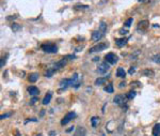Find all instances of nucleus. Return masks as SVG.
Instances as JSON below:
<instances>
[{
	"label": "nucleus",
	"instance_id": "35",
	"mask_svg": "<svg viewBox=\"0 0 160 136\" xmlns=\"http://www.w3.org/2000/svg\"><path fill=\"white\" fill-rule=\"evenodd\" d=\"M134 85V87H138V86H140V83L139 81H134V83H131V86Z\"/></svg>",
	"mask_w": 160,
	"mask_h": 136
},
{
	"label": "nucleus",
	"instance_id": "3",
	"mask_svg": "<svg viewBox=\"0 0 160 136\" xmlns=\"http://www.w3.org/2000/svg\"><path fill=\"white\" fill-rule=\"evenodd\" d=\"M149 27V22L147 20H141V22H139L138 26H137V30L139 31V32L143 33V32H146V30L148 29Z\"/></svg>",
	"mask_w": 160,
	"mask_h": 136
},
{
	"label": "nucleus",
	"instance_id": "21",
	"mask_svg": "<svg viewBox=\"0 0 160 136\" xmlns=\"http://www.w3.org/2000/svg\"><path fill=\"white\" fill-rule=\"evenodd\" d=\"M11 29L13 30V32H18V31L22 30V26L16 24V23H13V24L11 25Z\"/></svg>",
	"mask_w": 160,
	"mask_h": 136
},
{
	"label": "nucleus",
	"instance_id": "24",
	"mask_svg": "<svg viewBox=\"0 0 160 136\" xmlns=\"http://www.w3.org/2000/svg\"><path fill=\"white\" fill-rule=\"evenodd\" d=\"M134 97H136V91H134V90H131V91H129V92L127 93V95H126V98H127L128 100H132Z\"/></svg>",
	"mask_w": 160,
	"mask_h": 136
},
{
	"label": "nucleus",
	"instance_id": "22",
	"mask_svg": "<svg viewBox=\"0 0 160 136\" xmlns=\"http://www.w3.org/2000/svg\"><path fill=\"white\" fill-rule=\"evenodd\" d=\"M98 30L100 31V32L103 33V34L105 35V33H106V31H107V24L105 22H102L100 23V25H99V29Z\"/></svg>",
	"mask_w": 160,
	"mask_h": 136
},
{
	"label": "nucleus",
	"instance_id": "13",
	"mask_svg": "<svg viewBox=\"0 0 160 136\" xmlns=\"http://www.w3.org/2000/svg\"><path fill=\"white\" fill-rule=\"evenodd\" d=\"M28 92L30 95H32V97H34V95H37L40 93V90L39 88H37L35 86H30V87H28Z\"/></svg>",
	"mask_w": 160,
	"mask_h": 136
},
{
	"label": "nucleus",
	"instance_id": "6",
	"mask_svg": "<svg viewBox=\"0 0 160 136\" xmlns=\"http://www.w3.org/2000/svg\"><path fill=\"white\" fill-rule=\"evenodd\" d=\"M67 60L68 59H67V57L65 56V57H63L61 60H59L58 62H56V63L54 64V66H52V69H54V71H57V70H59V69L64 68L65 64H66V62H67Z\"/></svg>",
	"mask_w": 160,
	"mask_h": 136
},
{
	"label": "nucleus",
	"instance_id": "10",
	"mask_svg": "<svg viewBox=\"0 0 160 136\" xmlns=\"http://www.w3.org/2000/svg\"><path fill=\"white\" fill-rule=\"evenodd\" d=\"M87 135V130L83 127H78L76 129L75 133H74V136H85Z\"/></svg>",
	"mask_w": 160,
	"mask_h": 136
},
{
	"label": "nucleus",
	"instance_id": "33",
	"mask_svg": "<svg viewBox=\"0 0 160 136\" xmlns=\"http://www.w3.org/2000/svg\"><path fill=\"white\" fill-rule=\"evenodd\" d=\"M15 18H17V16L13 15V16H9V17H7V20H15Z\"/></svg>",
	"mask_w": 160,
	"mask_h": 136
},
{
	"label": "nucleus",
	"instance_id": "7",
	"mask_svg": "<svg viewBox=\"0 0 160 136\" xmlns=\"http://www.w3.org/2000/svg\"><path fill=\"white\" fill-rule=\"evenodd\" d=\"M110 69V66H109V63L107 61L105 62H102V63L98 66L97 68V72L99 73V74H105V73H107V71Z\"/></svg>",
	"mask_w": 160,
	"mask_h": 136
},
{
	"label": "nucleus",
	"instance_id": "8",
	"mask_svg": "<svg viewBox=\"0 0 160 136\" xmlns=\"http://www.w3.org/2000/svg\"><path fill=\"white\" fill-rule=\"evenodd\" d=\"M126 99H127V98L124 97L123 95H117L114 97V99H113V102H114V104H117V105L121 106V105H124V104H125Z\"/></svg>",
	"mask_w": 160,
	"mask_h": 136
},
{
	"label": "nucleus",
	"instance_id": "16",
	"mask_svg": "<svg viewBox=\"0 0 160 136\" xmlns=\"http://www.w3.org/2000/svg\"><path fill=\"white\" fill-rule=\"evenodd\" d=\"M153 136H160V123L155 124L153 127Z\"/></svg>",
	"mask_w": 160,
	"mask_h": 136
},
{
	"label": "nucleus",
	"instance_id": "14",
	"mask_svg": "<svg viewBox=\"0 0 160 136\" xmlns=\"http://www.w3.org/2000/svg\"><path fill=\"white\" fill-rule=\"evenodd\" d=\"M117 76L120 77V78H125L126 77V72L123 68H119L117 70Z\"/></svg>",
	"mask_w": 160,
	"mask_h": 136
},
{
	"label": "nucleus",
	"instance_id": "25",
	"mask_svg": "<svg viewBox=\"0 0 160 136\" xmlns=\"http://www.w3.org/2000/svg\"><path fill=\"white\" fill-rule=\"evenodd\" d=\"M104 90L106 91V92H108V93H113V86L111 85H107L106 87L104 88Z\"/></svg>",
	"mask_w": 160,
	"mask_h": 136
},
{
	"label": "nucleus",
	"instance_id": "11",
	"mask_svg": "<svg viewBox=\"0 0 160 136\" xmlns=\"http://www.w3.org/2000/svg\"><path fill=\"white\" fill-rule=\"evenodd\" d=\"M103 37H104V34H103V33L100 32L99 30H95V31H93V32H92V37L91 38H92V40H93V41L98 42Z\"/></svg>",
	"mask_w": 160,
	"mask_h": 136
},
{
	"label": "nucleus",
	"instance_id": "1",
	"mask_svg": "<svg viewBox=\"0 0 160 136\" xmlns=\"http://www.w3.org/2000/svg\"><path fill=\"white\" fill-rule=\"evenodd\" d=\"M41 47H42V49L47 54H57L58 53V47H57L56 44L45 43V44H42Z\"/></svg>",
	"mask_w": 160,
	"mask_h": 136
},
{
	"label": "nucleus",
	"instance_id": "37",
	"mask_svg": "<svg viewBox=\"0 0 160 136\" xmlns=\"http://www.w3.org/2000/svg\"><path fill=\"white\" fill-rule=\"evenodd\" d=\"M56 131H50L49 132V136H56Z\"/></svg>",
	"mask_w": 160,
	"mask_h": 136
},
{
	"label": "nucleus",
	"instance_id": "30",
	"mask_svg": "<svg viewBox=\"0 0 160 136\" xmlns=\"http://www.w3.org/2000/svg\"><path fill=\"white\" fill-rule=\"evenodd\" d=\"M120 34H122V35H126L128 33V31L126 30V29H120Z\"/></svg>",
	"mask_w": 160,
	"mask_h": 136
},
{
	"label": "nucleus",
	"instance_id": "34",
	"mask_svg": "<svg viewBox=\"0 0 160 136\" xmlns=\"http://www.w3.org/2000/svg\"><path fill=\"white\" fill-rule=\"evenodd\" d=\"M37 97H34V98H33V99L32 100H31V101H30V104H34L35 103V102H37Z\"/></svg>",
	"mask_w": 160,
	"mask_h": 136
},
{
	"label": "nucleus",
	"instance_id": "39",
	"mask_svg": "<svg viewBox=\"0 0 160 136\" xmlns=\"http://www.w3.org/2000/svg\"><path fill=\"white\" fill-rule=\"evenodd\" d=\"M44 114H45V110H42V112H41V116H44Z\"/></svg>",
	"mask_w": 160,
	"mask_h": 136
},
{
	"label": "nucleus",
	"instance_id": "36",
	"mask_svg": "<svg viewBox=\"0 0 160 136\" xmlns=\"http://www.w3.org/2000/svg\"><path fill=\"white\" fill-rule=\"evenodd\" d=\"M125 86H126V83H125V81H122V83L120 84L119 87H120V88H123V87H125Z\"/></svg>",
	"mask_w": 160,
	"mask_h": 136
},
{
	"label": "nucleus",
	"instance_id": "38",
	"mask_svg": "<svg viewBox=\"0 0 160 136\" xmlns=\"http://www.w3.org/2000/svg\"><path fill=\"white\" fill-rule=\"evenodd\" d=\"M73 129H74V127H71V129L66 130V132H67V133H69V132H71V131H73Z\"/></svg>",
	"mask_w": 160,
	"mask_h": 136
},
{
	"label": "nucleus",
	"instance_id": "9",
	"mask_svg": "<svg viewBox=\"0 0 160 136\" xmlns=\"http://www.w3.org/2000/svg\"><path fill=\"white\" fill-rule=\"evenodd\" d=\"M68 86H73V79L71 78H64L60 81V89H66Z\"/></svg>",
	"mask_w": 160,
	"mask_h": 136
},
{
	"label": "nucleus",
	"instance_id": "15",
	"mask_svg": "<svg viewBox=\"0 0 160 136\" xmlns=\"http://www.w3.org/2000/svg\"><path fill=\"white\" fill-rule=\"evenodd\" d=\"M141 73H142V75H144V76H146V77H153L154 75H155L154 71L149 70V69H145V70H143Z\"/></svg>",
	"mask_w": 160,
	"mask_h": 136
},
{
	"label": "nucleus",
	"instance_id": "19",
	"mask_svg": "<svg viewBox=\"0 0 160 136\" xmlns=\"http://www.w3.org/2000/svg\"><path fill=\"white\" fill-rule=\"evenodd\" d=\"M99 122H100V119L98 118V117H92V119H91V124H92V127H98Z\"/></svg>",
	"mask_w": 160,
	"mask_h": 136
},
{
	"label": "nucleus",
	"instance_id": "31",
	"mask_svg": "<svg viewBox=\"0 0 160 136\" xmlns=\"http://www.w3.org/2000/svg\"><path fill=\"white\" fill-rule=\"evenodd\" d=\"M134 72H136V69L134 68V66H131V68L129 69V71H128V73H129L130 75H132V74H134Z\"/></svg>",
	"mask_w": 160,
	"mask_h": 136
},
{
	"label": "nucleus",
	"instance_id": "17",
	"mask_svg": "<svg viewBox=\"0 0 160 136\" xmlns=\"http://www.w3.org/2000/svg\"><path fill=\"white\" fill-rule=\"evenodd\" d=\"M28 79L30 83H35V81L39 79V74H37V73H31V74L29 75Z\"/></svg>",
	"mask_w": 160,
	"mask_h": 136
},
{
	"label": "nucleus",
	"instance_id": "2",
	"mask_svg": "<svg viewBox=\"0 0 160 136\" xmlns=\"http://www.w3.org/2000/svg\"><path fill=\"white\" fill-rule=\"evenodd\" d=\"M108 46H109L108 43H103V42H100V43L96 44L95 46H93L92 48H90L89 52H90V54L97 53V52H102V51H104V49H106Z\"/></svg>",
	"mask_w": 160,
	"mask_h": 136
},
{
	"label": "nucleus",
	"instance_id": "28",
	"mask_svg": "<svg viewBox=\"0 0 160 136\" xmlns=\"http://www.w3.org/2000/svg\"><path fill=\"white\" fill-rule=\"evenodd\" d=\"M131 24H132V18H128V20H126L125 24H124V25H125L126 28H129V27L131 26Z\"/></svg>",
	"mask_w": 160,
	"mask_h": 136
},
{
	"label": "nucleus",
	"instance_id": "5",
	"mask_svg": "<svg viewBox=\"0 0 160 136\" xmlns=\"http://www.w3.org/2000/svg\"><path fill=\"white\" fill-rule=\"evenodd\" d=\"M75 117H76V113H74V112L67 113V114L64 116V118H63L62 120H61V124H62V125L67 124V123H68L71 120H73V119L75 118Z\"/></svg>",
	"mask_w": 160,
	"mask_h": 136
},
{
	"label": "nucleus",
	"instance_id": "41",
	"mask_svg": "<svg viewBox=\"0 0 160 136\" xmlns=\"http://www.w3.org/2000/svg\"><path fill=\"white\" fill-rule=\"evenodd\" d=\"M66 1H67V0H66Z\"/></svg>",
	"mask_w": 160,
	"mask_h": 136
},
{
	"label": "nucleus",
	"instance_id": "23",
	"mask_svg": "<svg viewBox=\"0 0 160 136\" xmlns=\"http://www.w3.org/2000/svg\"><path fill=\"white\" fill-rule=\"evenodd\" d=\"M89 5H76L75 7H74V9L75 10H87V9H89Z\"/></svg>",
	"mask_w": 160,
	"mask_h": 136
},
{
	"label": "nucleus",
	"instance_id": "32",
	"mask_svg": "<svg viewBox=\"0 0 160 136\" xmlns=\"http://www.w3.org/2000/svg\"><path fill=\"white\" fill-rule=\"evenodd\" d=\"M11 113H9V114H5V115H1V117H0V118L1 119H5V118H8V117H10L11 116Z\"/></svg>",
	"mask_w": 160,
	"mask_h": 136
},
{
	"label": "nucleus",
	"instance_id": "20",
	"mask_svg": "<svg viewBox=\"0 0 160 136\" xmlns=\"http://www.w3.org/2000/svg\"><path fill=\"white\" fill-rule=\"evenodd\" d=\"M107 78H108V76L107 77H98L97 79L95 81V85L96 86H99V85H103V84H105L106 83V81H107Z\"/></svg>",
	"mask_w": 160,
	"mask_h": 136
},
{
	"label": "nucleus",
	"instance_id": "29",
	"mask_svg": "<svg viewBox=\"0 0 160 136\" xmlns=\"http://www.w3.org/2000/svg\"><path fill=\"white\" fill-rule=\"evenodd\" d=\"M7 57H8V56L1 58V62H0V66H1V68H3V66H5V64L7 63Z\"/></svg>",
	"mask_w": 160,
	"mask_h": 136
},
{
	"label": "nucleus",
	"instance_id": "12",
	"mask_svg": "<svg viewBox=\"0 0 160 136\" xmlns=\"http://www.w3.org/2000/svg\"><path fill=\"white\" fill-rule=\"evenodd\" d=\"M127 43V38H120V39H115V45L117 47H123Z\"/></svg>",
	"mask_w": 160,
	"mask_h": 136
},
{
	"label": "nucleus",
	"instance_id": "27",
	"mask_svg": "<svg viewBox=\"0 0 160 136\" xmlns=\"http://www.w3.org/2000/svg\"><path fill=\"white\" fill-rule=\"evenodd\" d=\"M56 72V71L54 70V69H49V70L47 71V72H46V77H51L52 76V74H54V73Z\"/></svg>",
	"mask_w": 160,
	"mask_h": 136
},
{
	"label": "nucleus",
	"instance_id": "4",
	"mask_svg": "<svg viewBox=\"0 0 160 136\" xmlns=\"http://www.w3.org/2000/svg\"><path fill=\"white\" fill-rule=\"evenodd\" d=\"M105 59H106V61L109 64H115L117 62V60H119V57L114 53H109L105 56Z\"/></svg>",
	"mask_w": 160,
	"mask_h": 136
},
{
	"label": "nucleus",
	"instance_id": "40",
	"mask_svg": "<svg viewBox=\"0 0 160 136\" xmlns=\"http://www.w3.org/2000/svg\"><path fill=\"white\" fill-rule=\"evenodd\" d=\"M35 136H42V134H37V135H35Z\"/></svg>",
	"mask_w": 160,
	"mask_h": 136
},
{
	"label": "nucleus",
	"instance_id": "18",
	"mask_svg": "<svg viewBox=\"0 0 160 136\" xmlns=\"http://www.w3.org/2000/svg\"><path fill=\"white\" fill-rule=\"evenodd\" d=\"M52 98V93L51 92H48L47 95H45V98L43 99V104L44 105H47V104L50 103V100H51Z\"/></svg>",
	"mask_w": 160,
	"mask_h": 136
},
{
	"label": "nucleus",
	"instance_id": "26",
	"mask_svg": "<svg viewBox=\"0 0 160 136\" xmlns=\"http://www.w3.org/2000/svg\"><path fill=\"white\" fill-rule=\"evenodd\" d=\"M151 60H153L155 63H160V54H158V55H155L153 58H151Z\"/></svg>",
	"mask_w": 160,
	"mask_h": 136
}]
</instances>
